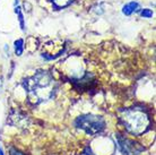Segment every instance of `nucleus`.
<instances>
[{"label": "nucleus", "mask_w": 156, "mask_h": 155, "mask_svg": "<svg viewBox=\"0 0 156 155\" xmlns=\"http://www.w3.org/2000/svg\"><path fill=\"white\" fill-rule=\"evenodd\" d=\"M28 102L33 105L41 104L53 97L58 88V83L48 71H37L23 81Z\"/></svg>", "instance_id": "1"}, {"label": "nucleus", "mask_w": 156, "mask_h": 155, "mask_svg": "<svg viewBox=\"0 0 156 155\" xmlns=\"http://www.w3.org/2000/svg\"><path fill=\"white\" fill-rule=\"evenodd\" d=\"M119 119L126 130L133 136H140L147 132L151 126V118L143 108H130L121 110Z\"/></svg>", "instance_id": "2"}, {"label": "nucleus", "mask_w": 156, "mask_h": 155, "mask_svg": "<svg viewBox=\"0 0 156 155\" xmlns=\"http://www.w3.org/2000/svg\"><path fill=\"white\" fill-rule=\"evenodd\" d=\"M75 126L84 130L87 135H96L105 129V121L100 116L84 114L75 120Z\"/></svg>", "instance_id": "3"}, {"label": "nucleus", "mask_w": 156, "mask_h": 155, "mask_svg": "<svg viewBox=\"0 0 156 155\" xmlns=\"http://www.w3.org/2000/svg\"><path fill=\"white\" fill-rule=\"evenodd\" d=\"M119 150L123 155H138L141 151H144V147L140 146L135 140L129 139L125 136L118 135L117 137Z\"/></svg>", "instance_id": "4"}, {"label": "nucleus", "mask_w": 156, "mask_h": 155, "mask_svg": "<svg viewBox=\"0 0 156 155\" xmlns=\"http://www.w3.org/2000/svg\"><path fill=\"white\" fill-rule=\"evenodd\" d=\"M70 83H73L75 87L79 91H90L95 86L96 81L94 78V75L88 73V74H85L82 77L70 78Z\"/></svg>", "instance_id": "5"}, {"label": "nucleus", "mask_w": 156, "mask_h": 155, "mask_svg": "<svg viewBox=\"0 0 156 155\" xmlns=\"http://www.w3.org/2000/svg\"><path fill=\"white\" fill-rule=\"evenodd\" d=\"M9 122L17 127H26L28 124V119L26 116H24L22 112L18 111H12L9 117Z\"/></svg>", "instance_id": "6"}, {"label": "nucleus", "mask_w": 156, "mask_h": 155, "mask_svg": "<svg viewBox=\"0 0 156 155\" xmlns=\"http://www.w3.org/2000/svg\"><path fill=\"white\" fill-rule=\"evenodd\" d=\"M140 9V6L138 2L136 1H131V2H129V4L125 5L123 8H122V13L125 14V15H131L133 13L138 12Z\"/></svg>", "instance_id": "7"}, {"label": "nucleus", "mask_w": 156, "mask_h": 155, "mask_svg": "<svg viewBox=\"0 0 156 155\" xmlns=\"http://www.w3.org/2000/svg\"><path fill=\"white\" fill-rule=\"evenodd\" d=\"M74 0H51V2L53 4V6L57 8H65L68 7L69 5L73 4Z\"/></svg>", "instance_id": "8"}, {"label": "nucleus", "mask_w": 156, "mask_h": 155, "mask_svg": "<svg viewBox=\"0 0 156 155\" xmlns=\"http://www.w3.org/2000/svg\"><path fill=\"white\" fill-rule=\"evenodd\" d=\"M24 41L22 39L17 40L15 42V53L17 54V56H22V53H23V50H24Z\"/></svg>", "instance_id": "9"}, {"label": "nucleus", "mask_w": 156, "mask_h": 155, "mask_svg": "<svg viewBox=\"0 0 156 155\" xmlns=\"http://www.w3.org/2000/svg\"><path fill=\"white\" fill-rule=\"evenodd\" d=\"M16 10V14L18 15V18H20V26H22V30H24L25 28V25H24V16H23V13H22V10H20V6H17V7L15 8Z\"/></svg>", "instance_id": "10"}, {"label": "nucleus", "mask_w": 156, "mask_h": 155, "mask_svg": "<svg viewBox=\"0 0 156 155\" xmlns=\"http://www.w3.org/2000/svg\"><path fill=\"white\" fill-rule=\"evenodd\" d=\"M141 16L145 17V18H151L153 16V12L151 9H147V8H146V9H143V10H141Z\"/></svg>", "instance_id": "11"}, {"label": "nucleus", "mask_w": 156, "mask_h": 155, "mask_svg": "<svg viewBox=\"0 0 156 155\" xmlns=\"http://www.w3.org/2000/svg\"><path fill=\"white\" fill-rule=\"evenodd\" d=\"M9 155H25V154H24L23 152L16 150V148H12V150H10V154Z\"/></svg>", "instance_id": "12"}, {"label": "nucleus", "mask_w": 156, "mask_h": 155, "mask_svg": "<svg viewBox=\"0 0 156 155\" xmlns=\"http://www.w3.org/2000/svg\"><path fill=\"white\" fill-rule=\"evenodd\" d=\"M82 155H94V154L92 153V151H90V147H86L85 150H84V152H83Z\"/></svg>", "instance_id": "13"}, {"label": "nucleus", "mask_w": 156, "mask_h": 155, "mask_svg": "<svg viewBox=\"0 0 156 155\" xmlns=\"http://www.w3.org/2000/svg\"><path fill=\"white\" fill-rule=\"evenodd\" d=\"M0 155H4V152H2V150L0 148Z\"/></svg>", "instance_id": "14"}]
</instances>
